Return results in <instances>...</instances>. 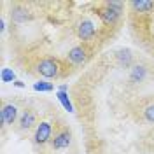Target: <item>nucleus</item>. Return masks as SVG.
<instances>
[{
    "instance_id": "obj_16",
    "label": "nucleus",
    "mask_w": 154,
    "mask_h": 154,
    "mask_svg": "<svg viewBox=\"0 0 154 154\" xmlns=\"http://www.w3.org/2000/svg\"><path fill=\"white\" fill-rule=\"evenodd\" d=\"M33 89H35V91H53L54 86H53L51 82H46V81H38V82L33 84Z\"/></svg>"
},
{
    "instance_id": "obj_14",
    "label": "nucleus",
    "mask_w": 154,
    "mask_h": 154,
    "mask_svg": "<svg viewBox=\"0 0 154 154\" xmlns=\"http://www.w3.org/2000/svg\"><path fill=\"white\" fill-rule=\"evenodd\" d=\"M140 147L145 149V151H154V126L151 128V130H147V133L142 137Z\"/></svg>"
},
{
    "instance_id": "obj_6",
    "label": "nucleus",
    "mask_w": 154,
    "mask_h": 154,
    "mask_svg": "<svg viewBox=\"0 0 154 154\" xmlns=\"http://www.w3.org/2000/svg\"><path fill=\"white\" fill-rule=\"evenodd\" d=\"M37 72L46 79H56L60 77V63L56 58H44L37 63Z\"/></svg>"
},
{
    "instance_id": "obj_8",
    "label": "nucleus",
    "mask_w": 154,
    "mask_h": 154,
    "mask_svg": "<svg viewBox=\"0 0 154 154\" xmlns=\"http://www.w3.org/2000/svg\"><path fill=\"white\" fill-rule=\"evenodd\" d=\"M19 119V109L14 103H2V110H0V121H2V126H11L16 125Z\"/></svg>"
},
{
    "instance_id": "obj_12",
    "label": "nucleus",
    "mask_w": 154,
    "mask_h": 154,
    "mask_svg": "<svg viewBox=\"0 0 154 154\" xmlns=\"http://www.w3.org/2000/svg\"><path fill=\"white\" fill-rule=\"evenodd\" d=\"M130 7L135 11V12H151L154 9V2L151 0H135V2H130Z\"/></svg>"
},
{
    "instance_id": "obj_10",
    "label": "nucleus",
    "mask_w": 154,
    "mask_h": 154,
    "mask_svg": "<svg viewBox=\"0 0 154 154\" xmlns=\"http://www.w3.org/2000/svg\"><path fill=\"white\" fill-rule=\"evenodd\" d=\"M147 77V68L142 63H135L133 67L130 68V84H140Z\"/></svg>"
},
{
    "instance_id": "obj_17",
    "label": "nucleus",
    "mask_w": 154,
    "mask_h": 154,
    "mask_svg": "<svg viewBox=\"0 0 154 154\" xmlns=\"http://www.w3.org/2000/svg\"><path fill=\"white\" fill-rule=\"evenodd\" d=\"M16 82V74L11 68H2V82Z\"/></svg>"
},
{
    "instance_id": "obj_11",
    "label": "nucleus",
    "mask_w": 154,
    "mask_h": 154,
    "mask_svg": "<svg viewBox=\"0 0 154 154\" xmlns=\"http://www.w3.org/2000/svg\"><path fill=\"white\" fill-rule=\"evenodd\" d=\"M116 60H117V63H119L121 67H125V68H131L135 65L133 54H131L128 49H119V51L116 53Z\"/></svg>"
},
{
    "instance_id": "obj_1",
    "label": "nucleus",
    "mask_w": 154,
    "mask_h": 154,
    "mask_svg": "<svg viewBox=\"0 0 154 154\" xmlns=\"http://www.w3.org/2000/svg\"><path fill=\"white\" fill-rule=\"evenodd\" d=\"M72 144V130L68 125L61 123V121H54L53 123V138H51V147L54 151H61L67 149Z\"/></svg>"
},
{
    "instance_id": "obj_15",
    "label": "nucleus",
    "mask_w": 154,
    "mask_h": 154,
    "mask_svg": "<svg viewBox=\"0 0 154 154\" xmlns=\"http://www.w3.org/2000/svg\"><path fill=\"white\" fill-rule=\"evenodd\" d=\"M56 96H58V100L61 102V105L65 107V110H68V112H72V110H74V107H72V102L68 100L67 91H58Z\"/></svg>"
},
{
    "instance_id": "obj_2",
    "label": "nucleus",
    "mask_w": 154,
    "mask_h": 154,
    "mask_svg": "<svg viewBox=\"0 0 154 154\" xmlns=\"http://www.w3.org/2000/svg\"><path fill=\"white\" fill-rule=\"evenodd\" d=\"M98 16L102 18V21L105 23L107 26H114L116 23L121 18V12H123V4L121 2H105L102 4L98 9Z\"/></svg>"
},
{
    "instance_id": "obj_5",
    "label": "nucleus",
    "mask_w": 154,
    "mask_h": 154,
    "mask_svg": "<svg viewBox=\"0 0 154 154\" xmlns=\"http://www.w3.org/2000/svg\"><path fill=\"white\" fill-rule=\"evenodd\" d=\"M75 35L79 37V40H82V44L91 42L96 35V28L93 25V21L88 18L79 19V23L75 25Z\"/></svg>"
},
{
    "instance_id": "obj_4",
    "label": "nucleus",
    "mask_w": 154,
    "mask_h": 154,
    "mask_svg": "<svg viewBox=\"0 0 154 154\" xmlns=\"http://www.w3.org/2000/svg\"><path fill=\"white\" fill-rule=\"evenodd\" d=\"M51 138H53V125L48 121H40L38 126L33 130L32 144L35 147H44L46 144H51Z\"/></svg>"
},
{
    "instance_id": "obj_13",
    "label": "nucleus",
    "mask_w": 154,
    "mask_h": 154,
    "mask_svg": "<svg viewBox=\"0 0 154 154\" xmlns=\"http://www.w3.org/2000/svg\"><path fill=\"white\" fill-rule=\"evenodd\" d=\"M26 12L28 11L23 9L21 5H16V7H12V11H11V18H12V21H16V23H23L26 19H32V16L26 14Z\"/></svg>"
},
{
    "instance_id": "obj_7",
    "label": "nucleus",
    "mask_w": 154,
    "mask_h": 154,
    "mask_svg": "<svg viewBox=\"0 0 154 154\" xmlns=\"http://www.w3.org/2000/svg\"><path fill=\"white\" fill-rule=\"evenodd\" d=\"M89 58V48L88 44H79V46H74V48L68 51L67 54V61L74 67H81L86 63V60Z\"/></svg>"
},
{
    "instance_id": "obj_9",
    "label": "nucleus",
    "mask_w": 154,
    "mask_h": 154,
    "mask_svg": "<svg viewBox=\"0 0 154 154\" xmlns=\"http://www.w3.org/2000/svg\"><path fill=\"white\" fill-rule=\"evenodd\" d=\"M135 119L137 121H142V123H151V125H154V102L144 103V105L137 110Z\"/></svg>"
},
{
    "instance_id": "obj_18",
    "label": "nucleus",
    "mask_w": 154,
    "mask_h": 154,
    "mask_svg": "<svg viewBox=\"0 0 154 154\" xmlns=\"http://www.w3.org/2000/svg\"><path fill=\"white\" fill-rule=\"evenodd\" d=\"M12 84H14V86H18V88H25V84H23L21 81H16V82H12Z\"/></svg>"
},
{
    "instance_id": "obj_3",
    "label": "nucleus",
    "mask_w": 154,
    "mask_h": 154,
    "mask_svg": "<svg viewBox=\"0 0 154 154\" xmlns=\"http://www.w3.org/2000/svg\"><path fill=\"white\" fill-rule=\"evenodd\" d=\"M38 126L37 123V112L32 105L25 107L21 112H19V119L16 123V131L18 133H28L32 130H35Z\"/></svg>"
}]
</instances>
